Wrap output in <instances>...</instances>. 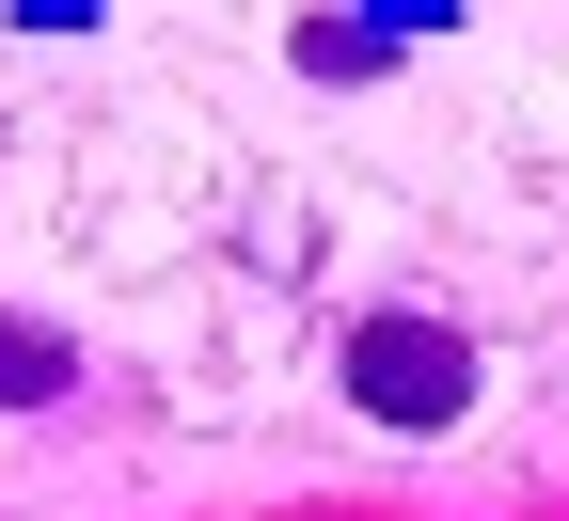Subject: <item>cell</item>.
<instances>
[{
	"instance_id": "1",
	"label": "cell",
	"mask_w": 569,
	"mask_h": 521,
	"mask_svg": "<svg viewBox=\"0 0 569 521\" xmlns=\"http://www.w3.org/2000/svg\"><path fill=\"white\" fill-rule=\"evenodd\" d=\"M348 395H365L380 427H459L475 411V348L443 317H365L348 332Z\"/></svg>"
},
{
	"instance_id": "2",
	"label": "cell",
	"mask_w": 569,
	"mask_h": 521,
	"mask_svg": "<svg viewBox=\"0 0 569 521\" xmlns=\"http://www.w3.org/2000/svg\"><path fill=\"white\" fill-rule=\"evenodd\" d=\"M63 380H80V363H63V348H48L32 317H0V411H48Z\"/></svg>"
}]
</instances>
